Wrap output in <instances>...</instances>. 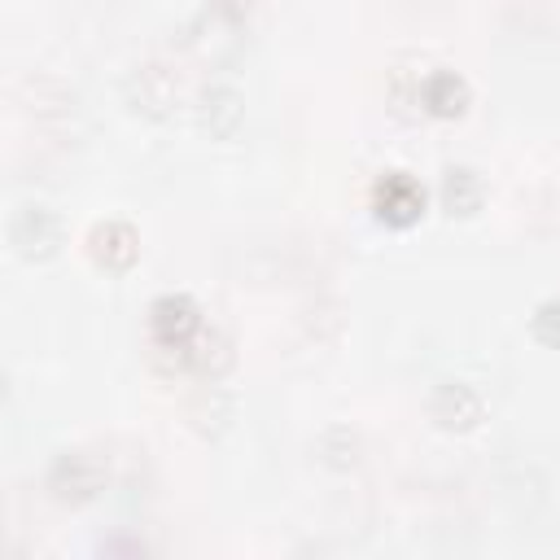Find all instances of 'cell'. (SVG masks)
<instances>
[{
    "mask_svg": "<svg viewBox=\"0 0 560 560\" xmlns=\"http://www.w3.org/2000/svg\"><path fill=\"white\" fill-rule=\"evenodd\" d=\"M206 324H201V311H197V302L192 298H184V293H166V298H158L153 306H149V337H153V354L158 359H171L179 372H184V346L201 332Z\"/></svg>",
    "mask_w": 560,
    "mask_h": 560,
    "instance_id": "obj_1",
    "label": "cell"
},
{
    "mask_svg": "<svg viewBox=\"0 0 560 560\" xmlns=\"http://www.w3.org/2000/svg\"><path fill=\"white\" fill-rule=\"evenodd\" d=\"M315 455H319V464H324V468L346 472V468H354V464H359V433H350L346 424H332V429H324V433H319Z\"/></svg>",
    "mask_w": 560,
    "mask_h": 560,
    "instance_id": "obj_12",
    "label": "cell"
},
{
    "mask_svg": "<svg viewBox=\"0 0 560 560\" xmlns=\"http://www.w3.org/2000/svg\"><path fill=\"white\" fill-rule=\"evenodd\" d=\"M241 114H245V105L232 88H206L197 101V127L210 136H232L241 127Z\"/></svg>",
    "mask_w": 560,
    "mask_h": 560,
    "instance_id": "obj_10",
    "label": "cell"
},
{
    "mask_svg": "<svg viewBox=\"0 0 560 560\" xmlns=\"http://www.w3.org/2000/svg\"><path fill=\"white\" fill-rule=\"evenodd\" d=\"M481 175L472 171V166H446L442 171V188H438V197H442V210L446 214H472L477 206H481Z\"/></svg>",
    "mask_w": 560,
    "mask_h": 560,
    "instance_id": "obj_11",
    "label": "cell"
},
{
    "mask_svg": "<svg viewBox=\"0 0 560 560\" xmlns=\"http://www.w3.org/2000/svg\"><path fill=\"white\" fill-rule=\"evenodd\" d=\"M529 328H534V337H538L542 346L560 350V298H547V302H538V306H534V319H529Z\"/></svg>",
    "mask_w": 560,
    "mask_h": 560,
    "instance_id": "obj_13",
    "label": "cell"
},
{
    "mask_svg": "<svg viewBox=\"0 0 560 560\" xmlns=\"http://www.w3.org/2000/svg\"><path fill=\"white\" fill-rule=\"evenodd\" d=\"M210 13L223 22H241L249 13V0H210Z\"/></svg>",
    "mask_w": 560,
    "mask_h": 560,
    "instance_id": "obj_14",
    "label": "cell"
},
{
    "mask_svg": "<svg viewBox=\"0 0 560 560\" xmlns=\"http://www.w3.org/2000/svg\"><path fill=\"white\" fill-rule=\"evenodd\" d=\"M184 372H197V376H206V381H219L228 368H232V346H228V337L223 332H214V328H201L188 346H184Z\"/></svg>",
    "mask_w": 560,
    "mask_h": 560,
    "instance_id": "obj_9",
    "label": "cell"
},
{
    "mask_svg": "<svg viewBox=\"0 0 560 560\" xmlns=\"http://www.w3.org/2000/svg\"><path fill=\"white\" fill-rule=\"evenodd\" d=\"M9 245H13L26 262L52 258L57 245H61V219H57V210H48V206H39V201L18 206L13 219H9Z\"/></svg>",
    "mask_w": 560,
    "mask_h": 560,
    "instance_id": "obj_3",
    "label": "cell"
},
{
    "mask_svg": "<svg viewBox=\"0 0 560 560\" xmlns=\"http://www.w3.org/2000/svg\"><path fill=\"white\" fill-rule=\"evenodd\" d=\"M372 210H376V219H385L389 228H411V223L420 219V210H424V188H420L411 175L389 171V175H381L376 188H372Z\"/></svg>",
    "mask_w": 560,
    "mask_h": 560,
    "instance_id": "obj_5",
    "label": "cell"
},
{
    "mask_svg": "<svg viewBox=\"0 0 560 560\" xmlns=\"http://www.w3.org/2000/svg\"><path fill=\"white\" fill-rule=\"evenodd\" d=\"M429 416H433L442 429H451V433H468V429L481 424L486 402H481V394H477L472 385H464V381H442V385L429 394Z\"/></svg>",
    "mask_w": 560,
    "mask_h": 560,
    "instance_id": "obj_6",
    "label": "cell"
},
{
    "mask_svg": "<svg viewBox=\"0 0 560 560\" xmlns=\"http://www.w3.org/2000/svg\"><path fill=\"white\" fill-rule=\"evenodd\" d=\"M48 490H52V499L57 503H70V508H79V503H88V499H96L101 494V486H105V464L92 455V451H61L52 464H48Z\"/></svg>",
    "mask_w": 560,
    "mask_h": 560,
    "instance_id": "obj_2",
    "label": "cell"
},
{
    "mask_svg": "<svg viewBox=\"0 0 560 560\" xmlns=\"http://www.w3.org/2000/svg\"><path fill=\"white\" fill-rule=\"evenodd\" d=\"M175 101H179V83L166 66L158 61H144L127 74V105L144 118H171L175 114Z\"/></svg>",
    "mask_w": 560,
    "mask_h": 560,
    "instance_id": "obj_4",
    "label": "cell"
},
{
    "mask_svg": "<svg viewBox=\"0 0 560 560\" xmlns=\"http://www.w3.org/2000/svg\"><path fill=\"white\" fill-rule=\"evenodd\" d=\"M88 254L105 271H127L136 262V254H140V241L122 219H105V223H96L88 232Z\"/></svg>",
    "mask_w": 560,
    "mask_h": 560,
    "instance_id": "obj_7",
    "label": "cell"
},
{
    "mask_svg": "<svg viewBox=\"0 0 560 560\" xmlns=\"http://www.w3.org/2000/svg\"><path fill=\"white\" fill-rule=\"evenodd\" d=\"M420 109L438 114V118H459L468 109V83L455 70H433L420 83Z\"/></svg>",
    "mask_w": 560,
    "mask_h": 560,
    "instance_id": "obj_8",
    "label": "cell"
}]
</instances>
